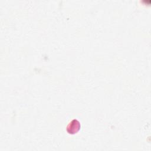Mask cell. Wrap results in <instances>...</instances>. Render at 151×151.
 Here are the masks:
<instances>
[{"label":"cell","instance_id":"obj_1","mask_svg":"<svg viewBox=\"0 0 151 151\" xmlns=\"http://www.w3.org/2000/svg\"><path fill=\"white\" fill-rule=\"evenodd\" d=\"M80 129V123L77 119L72 120L67 126V131L70 134L77 133Z\"/></svg>","mask_w":151,"mask_h":151}]
</instances>
